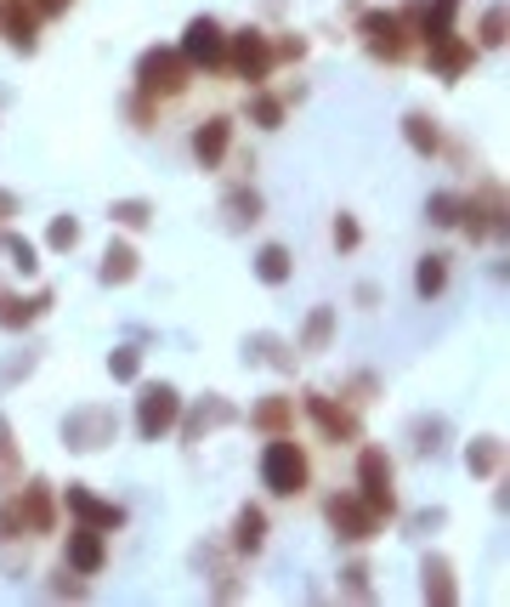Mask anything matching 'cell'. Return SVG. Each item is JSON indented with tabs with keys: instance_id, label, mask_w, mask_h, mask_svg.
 Wrapping results in <instances>:
<instances>
[{
	"instance_id": "cell-1",
	"label": "cell",
	"mask_w": 510,
	"mask_h": 607,
	"mask_svg": "<svg viewBox=\"0 0 510 607\" xmlns=\"http://www.w3.org/2000/svg\"><path fill=\"white\" fill-rule=\"evenodd\" d=\"M255 477H262L267 499H300L306 488H313V454H306V443H295V432L262 437Z\"/></svg>"
},
{
	"instance_id": "cell-2",
	"label": "cell",
	"mask_w": 510,
	"mask_h": 607,
	"mask_svg": "<svg viewBox=\"0 0 510 607\" xmlns=\"http://www.w3.org/2000/svg\"><path fill=\"white\" fill-rule=\"evenodd\" d=\"M357 499L391 528L402 517V494H397V461L380 448V443H357V477H351Z\"/></svg>"
},
{
	"instance_id": "cell-3",
	"label": "cell",
	"mask_w": 510,
	"mask_h": 607,
	"mask_svg": "<svg viewBox=\"0 0 510 607\" xmlns=\"http://www.w3.org/2000/svg\"><path fill=\"white\" fill-rule=\"evenodd\" d=\"M295 409L313 421V432L329 443V448H357L364 443V409H351V403L340 392H318V386H306L295 397Z\"/></svg>"
},
{
	"instance_id": "cell-4",
	"label": "cell",
	"mask_w": 510,
	"mask_h": 607,
	"mask_svg": "<svg viewBox=\"0 0 510 607\" xmlns=\"http://www.w3.org/2000/svg\"><path fill=\"white\" fill-rule=\"evenodd\" d=\"M459 233H466L471 244H504L510 205H504V188L493 176L471 182V193H459Z\"/></svg>"
},
{
	"instance_id": "cell-5",
	"label": "cell",
	"mask_w": 510,
	"mask_h": 607,
	"mask_svg": "<svg viewBox=\"0 0 510 607\" xmlns=\"http://www.w3.org/2000/svg\"><path fill=\"white\" fill-rule=\"evenodd\" d=\"M193 80L198 74L187 69V58L176 52V45H147V52L136 58V69H131V91L153 97V103H176Z\"/></svg>"
},
{
	"instance_id": "cell-6",
	"label": "cell",
	"mask_w": 510,
	"mask_h": 607,
	"mask_svg": "<svg viewBox=\"0 0 510 607\" xmlns=\"http://www.w3.org/2000/svg\"><path fill=\"white\" fill-rule=\"evenodd\" d=\"M357 45H364L375 63H386V69L415 58V40H408L402 18L386 12V7H357Z\"/></svg>"
},
{
	"instance_id": "cell-7",
	"label": "cell",
	"mask_w": 510,
	"mask_h": 607,
	"mask_svg": "<svg viewBox=\"0 0 510 607\" xmlns=\"http://www.w3.org/2000/svg\"><path fill=\"white\" fill-rule=\"evenodd\" d=\"M273 69H278L273 34H267L262 23H244V29L227 34V63H222V74H233V80H244V85H267Z\"/></svg>"
},
{
	"instance_id": "cell-8",
	"label": "cell",
	"mask_w": 510,
	"mask_h": 607,
	"mask_svg": "<svg viewBox=\"0 0 510 607\" xmlns=\"http://www.w3.org/2000/svg\"><path fill=\"white\" fill-rule=\"evenodd\" d=\"M324 528H329L340 545H351V550H364V545H375V539L386 534V523L369 512L364 499H357V488H335V494L324 499Z\"/></svg>"
},
{
	"instance_id": "cell-9",
	"label": "cell",
	"mask_w": 510,
	"mask_h": 607,
	"mask_svg": "<svg viewBox=\"0 0 510 607\" xmlns=\"http://www.w3.org/2000/svg\"><path fill=\"white\" fill-rule=\"evenodd\" d=\"M176 415H182V392L171 381H136V409H131V426L142 443H165L176 432Z\"/></svg>"
},
{
	"instance_id": "cell-10",
	"label": "cell",
	"mask_w": 510,
	"mask_h": 607,
	"mask_svg": "<svg viewBox=\"0 0 510 607\" xmlns=\"http://www.w3.org/2000/svg\"><path fill=\"white\" fill-rule=\"evenodd\" d=\"M222 426H244V409H238L233 397H222V392H198L193 403L182 397V415H176V437H182V448L211 443V432H222Z\"/></svg>"
},
{
	"instance_id": "cell-11",
	"label": "cell",
	"mask_w": 510,
	"mask_h": 607,
	"mask_svg": "<svg viewBox=\"0 0 510 607\" xmlns=\"http://www.w3.org/2000/svg\"><path fill=\"white\" fill-rule=\"evenodd\" d=\"M58 437H63L69 454H102L120 437V415L109 409V403H80V409H69L58 421Z\"/></svg>"
},
{
	"instance_id": "cell-12",
	"label": "cell",
	"mask_w": 510,
	"mask_h": 607,
	"mask_svg": "<svg viewBox=\"0 0 510 607\" xmlns=\"http://www.w3.org/2000/svg\"><path fill=\"white\" fill-rule=\"evenodd\" d=\"M176 52L187 58V69H193V74H222V63H227V29H222L211 12H198V18H187V23H182Z\"/></svg>"
},
{
	"instance_id": "cell-13",
	"label": "cell",
	"mask_w": 510,
	"mask_h": 607,
	"mask_svg": "<svg viewBox=\"0 0 510 607\" xmlns=\"http://www.w3.org/2000/svg\"><path fill=\"white\" fill-rule=\"evenodd\" d=\"M12 505H18L23 539H45V534H58V517H63V505H58V483H45V477H23V483L12 488Z\"/></svg>"
},
{
	"instance_id": "cell-14",
	"label": "cell",
	"mask_w": 510,
	"mask_h": 607,
	"mask_svg": "<svg viewBox=\"0 0 510 607\" xmlns=\"http://www.w3.org/2000/svg\"><path fill=\"white\" fill-rule=\"evenodd\" d=\"M58 505L69 512V523H85V528H102V534H120L131 523V512L120 499H102L91 483H63L58 488Z\"/></svg>"
},
{
	"instance_id": "cell-15",
	"label": "cell",
	"mask_w": 510,
	"mask_h": 607,
	"mask_svg": "<svg viewBox=\"0 0 510 607\" xmlns=\"http://www.w3.org/2000/svg\"><path fill=\"white\" fill-rule=\"evenodd\" d=\"M459 7H466V0H402L397 18H402V29H408V40H415V45H431V40L453 34Z\"/></svg>"
},
{
	"instance_id": "cell-16",
	"label": "cell",
	"mask_w": 510,
	"mask_h": 607,
	"mask_svg": "<svg viewBox=\"0 0 510 607\" xmlns=\"http://www.w3.org/2000/svg\"><path fill=\"white\" fill-rule=\"evenodd\" d=\"M267 534H273L267 505H262V499H244L238 512H233V523H227V539H222V545L238 556V563H249V556L267 550Z\"/></svg>"
},
{
	"instance_id": "cell-17",
	"label": "cell",
	"mask_w": 510,
	"mask_h": 607,
	"mask_svg": "<svg viewBox=\"0 0 510 607\" xmlns=\"http://www.w3.org/2000/svg\"><path fill=\"white\" fill-rule=\"evenodd\" d=\"M477 58H482V52L471 45V34H459V29L426 45V69H431L442 85H459V80H466V74L477 69Z\"/></svg>"
},
{
	"instance_id": "cell-18",
	"label": "cell",
	"mask_w": 510,
	"mask_h": 607,
	"mask_svg": "<svg viewBox=\"0 0 510 607\" xmlns=\"http://www.w3.org/2000/svg\"><path fill=\"white\" fill-rule=\"evenodd\" d=\"M51 307H58V290H34V295H18V290H7L0 284V330L7 335H29Z\"/></svg>"
},
{
	"instance_id": "cell-19",
	"label": "cell",
	"mask_w": 510,
	"mask_h": 607,
	"mask_svg": "<svg viewBox=\"0 0 510 607\" xmlns=\"http://www.w3.org/2000/svg\"><path fill=\"white\" fill-rule=\"evenodd\" d=\"M63 568H74V574L96 579L102 568H109V534H102V528H85V523H74V528L63 534Z\"/></svg>"
},
{
	"instance_id": "cell-20",
	"label": "cell",
	"mask_w": 510,
	"mask_h": 607,
	"mask_svg": "<svg viewBox=\"0 0 510 607\" xmlns=\"http://www.w3.org/2000/svg\"><path fill=\"white\" fill-rule=\"evenodd\" d=\"M187 148H193L198 171H222V165L233 160V120H227V114L198 120V125H193V136H187Z\"/></svg>"
},
{
	"instance_id": "cell-21",
	"label": "cell",
	"mask_w": 510,
	"mask_h": 607,
	"mask_svg": "<svg viewBox=\"0 0 510 607\" xmlns=\"http://www.w3.org/2000/svg\"><path fill=\"white\" fill-rule=\"evenodd\" d=\"M0 40H7L18 58L40 52V12L29 7V0H0Z\"/></svg>"
},
{
	"instance_id": "cell-22",
	"label": "cell",
	"mask_w": 510,
	"mask_h": 607,
	"mask_svg": "<svg viewBox=\"0 0 510 607\" xmlns=\"http://www.w3.org/2000/svg\"><path fill=\"white\" fill-rule=\"evenodd\" d=\"M222 222H227L233 233L262 227V222H267V193L255 188V182H227V188H222Z\"/></svg>"
},
{
	"instance_id": "cell-23",
	"label": "cell",
	"mask_w": 510,
	"mask_h": 607,
	"mask_svg": "<svg viewBox=\"0 0 510 607\" xmlns=\"http://www.w3.org/2000/svg\"><path fill=\"white\" fill-rule=\"evenodd\" d=\"M420 601H431V607H453L459 601V568L448 563L442 550L420 556Z\"/></svg>"
},
{
	"instance_id": "cell-24",
	"label": "cell",
	"mask_w": 510,
	"mask_h": 607,
	"mask_svg": "<svg viewBox=\"0 0 510 607\" xmlns=\"http://www.w3.org/2000/svg\"><path fill=\"white\" fill-rule=\"evenodd\" d=\"M300 409H295V397L289 392H267V397H255V409L244 415V426L255 437H278V432H295Z\"/></svg>"
},
{
	"instance_id": "cell-25",
	"label": "cell",
	"mask_w": 510,
	"mask_h": 607,
	"mask_svg": "<svg viewBox=\"0 0 510 607\" xmlns=\"http://www.w3.org/2000/svg\"><path fill=\"white\" fill-rule=\"evenodd\" d=\"M295 358L300 352L284 341V335H273V330H255L249 341H244V364L249 370H273V375H295Z\"/></svg>"
},
{
	"instance_id": "cell-26",
	"label": "cell",
	"mask_w": 510,
	"mask_h": 607,
	"mask_svg": "<svg viewBox=\"0 0 510 607\" xmlns=\"http://www.w3.org/2000/svg\"><path fill=\"white\" fill-rule=\"evenodd\" d=\"M136 273H142V250L131 239H109V250H102V262H96V284L125 290V284H136Z\"/></svg>"
},
{
	"instance_id": "cell-27",
	"label": "cell",
	"mask_w": 510,
	"mask_h": 607,
	"mask_svg": "<svg viewBox=\"0 0 510 607\" xmlns=\"http://www.w3.org/2000/svg\"><path fill=\"white\" fill-rule=\"evenodd\" d=\"M335 335H340V313L329 307V301H318V307H313V313L300 318L295 352H306V358H324V352L335 346Z\"/></svg>"
},
{
	"instance_id": "cell-28",
	"label": "cell",
	"mask_w": 510,
	"mask_h": 607,
	"mask_svg": "<svg viewBox=\"0 0 510 607\" xmlns=\"http://www.w3.org/2000/svg\"><path fill=\"white\" fill-rule=\"evenodd\" d=\"M284 120H289V97L273 91V85H249V97H244V125H255V131H284Z\"/></svg>"
},
{
	"instance_id": "cell-29",
	"label": "cell",
	"mask_w": 510,
	"mask_h": 607,
	"mask_svg": "<svg viewBox=\"0 0 510 607\" xmlns=\"http://www.w3.org/2000/svg\"><path fill=\"white\" fill-rule=\"evenodd\" d=\"M448 443H453L448 415H420V421H408V448H415V461H442Z\"/></svg>"
},
{
	"instance_id": "cell-30",
	"label": "cell",
	"mask_w": 510,
	"mask_h": 607,
	"mask_svg": "<svg viewBox=\"0 0 510 607\" xmlns=\"http://www.w3.org/2000/svg\"><path fill=\"white\" fill-rule=\"evenodd\" d=\"M442 120L431 109H408L402 114V142H408V154H420V160H437V148H442Z\"/></svg>"
},
{
	"instance_id": "cell-31",
	"label": "cell",
	"mask_w": 510,
	"mask_h": 607,
	"mask_svg": "<svg viewBox=\"0 0 510 607\" xmlns=\"http://www.w3.org/2000/svg\"><path fill=\"white\" fill-rule=\"evenodd\" d=\"M249 273L262 279L267 290H284V284L295 279V250H289L284 239H267L262 250H255V262H249Z\"/></svg>"
},
{
	"instance_id": "cell-32",
	"label": "cell",
	"mask_w": 510,
	"mask_h": 607,
	"mask_svg": "<svg viewBox=\"0 0 510 607\" xmlns=\"http://www.w3.org/2000/svg\"><path fill=\"white\" fill-rule=\"evenodd\" d=\"M466 472L482 477V483H499L504 477V437L499 432H477L466 443Z\"/></svg>"
},
{
	"instance_id": "cell-33",
	"label": "cell",
	"mask_w": 510,
	"mask_h": 607,
	"mask_svg": "<svg viewBox=\"0 0 510 607\" xmlns=\"http://www.w3.org/2000/svg\"><path fill=\"white\" fill-rule=\"evenodd\" d=\"M448 279H453V256H448V250H426V256L415 262V273H408V284H415L420 301L448 295Z\"/></svg>"
},
{
	"instance_id": "cell-34",
	"label": "cell",
	"mask_w": 510,
	"mask_h": 607,
	"mask_svg": "<svg viewBox=\"0 0 510 607\" xmlns=\"http://www.w3.org/2000/svg\"><path fill=\"white\" fill-rule=\"evenodd\" d=\"M335 596H346V601H375V596H380V585H375V568H369V556H351V563L335 574Z\"/></svg>"
},
{
	"instance_id": "cell-35",
	"label": "cell",
	"mask_w": 510,
	"mask_h": 607,
	"mask_svg": "<svg viewBox=\"0 0 510 607\" xmlns=\"http://www.w3.org/2000/svg\"><path fill=\"white\" fill-rule=\"evenodd\" d=\"M29 472H23V443H18V426L0 415V494H12L18 483H23Z\"/></svg>"
},
{
	"instance_id": "cell-36",
	"label": "cell",
	"mask_w": 510,
	"mask_h": 607,
	"mask_svg": "<svg viewBox=\"0 0 510 607\" xmlns=\"http://www.w3.org/2000/svg\"><path fill=\"white\" fill-rule=\"evenodd\" d=\"M0 256H7V267L18 273V279H34L40 273V244L34 239H23V233H0Z\"/></svg>"
},
{
	"instance_id": "cell-37",
	"label": "cell",
	"mask_w": 510,
	"mask_h": 607,
	"mask_svg": "<svg viewBox=\"0 0 510 607\" xmlns=\"http://www.w3.org/2000/svg\"><path fill=\"white\" fill-rule=\"evenodd\" d=\"M153 216H160V211H153V199H114V205H109V222L120 233H147Z\"/></svg>"
},
{
	"instance_id": "cell-38",
	"label": "cell",
	"mask_w": 510,
	"mask_h": 607,
	"mask_svg": "<svg viewBox=\"0 0 510 607\" xmlns=\"http://www.w3.org/2000/svg\"><path fill=\"white\" fill-rule=\"evenodd\" d=\"M109 381H114V386H136V381H142V341L109 346Z\"/></svg>"
},
{
	"instance_id": "cell-39",
	"label": "cell",
	"mask_w": 510,
	"mask_h": 607,
	"mask_svg": "<svg viewBox=\"0 0 510 607\" xmlns=\"http://www.w3.org/2000/svg\"><path fill=\"white\" fill-rule=\"evenodd\" d=\"M426 222H431L437 233H453V227H459V188L426 193Z\"/></svg>"
},
{
	"instance_id": "cell-40",
	"label": "cell",
	"mask_w": 510,
	"mask_h": 607,
	"mask_svg": "<svg viewBox=\"0 0 510 607\" xmlns=\"http://www.w3.org/2000/svg\"><path fill=\"white\" fill-rule=\"evenodd\" d=\"M80 239H85V227H80V216H51L45 222V250H58V256H69V250H80Z\"/></svg>"
},
{
	"instance_id": "cell-41",
	"label": "cell",
	"mask_w": 510,
	"mask_h": 607,
	"mask_svg": "<svg viewBox=\"0 0 510 607\" xmlns=\"http://www.w3.org/2000/svg\"><path fill=\"white\" fill-rule=\"evenodd\" d=\"M380 392H386V381H380L375 370H357V375H346V381H340V397L351 403V409H364V403H375Z\"/></svg>"
},
{
	"instance_id": "cell-42",
	"label": "cell",
	"mask_w": 510,
	"mask_h": 607,
	"mask_svg": "<svg viewBox=\"0 0 510 607\" xmlns=\"http://www.w3.org/2000/svg\"><path fill=\"white\" fill-rule=\"evenodd\" d=\"M329 244L340 250V256H357V250H364V222H357L351 211H335V222H329Z\"/></svg>"
},
{
	"instance_id": "cell-43",
	"label": "cell",
	"mask_w": 510,
	"mask_h": 607,
	"mask_svg": "<svg viewBox=\"0 0 510 607\" xmlns=\"http://www.w3.org/2000/svg\"><path fill=\"white\" fill-rule=\"evenodd\" d=\"M477 52H499V45H504V7H499V0H493V7L477 18Z\"/></svg>"
},
{
	"instance_id": "cell-44",
	"label": "cell",
	"mask_w": 510,
	"mask_h": 607,
	"mask_svg": "<svg viewBox=\"0 0 510 607\" xmlns=\"http://www.w3.org/2000/svg\"><path fill=\"white\" fill-rule=\"evenodd\" d=\"M45 596H58V601H91V579L74 574V568H58V574H51V585H45Z\"/></svg>"
},
{
	"instance_id": "cell-45",
	"label": "cell",
	"mask_w": 510,
	"mask_h": 607,
	"mask_svg": "<svg viewBox=\"0 0 510 607\" xmlns=\"http://www.w3.org/2000/svg\"><path fill=\"white\" fill-rule=\"evenodd\" d=\"M125 120H131V131H160V103L142 97V91H131L125 97Z\"/></svg>"
},
{
	"instance_id": "cell-46",
	"label": "cell",
	"mask_w": 510,
	"mask_h": 607,
	"mask_svg": "<svg viewBox=\"0 0 510 607\" xmlns=\"http://www.w3.org/2000/svg\"><path fill=\"white\" fill-rule=\"evenodd\" d=\"M313 45H306V34H295V29H284V34H273V58L278 63H300Z\"/></svg>"
},
{
	"instance_id": "cell-47",
	"label": "cell",
	"mask_w": 510,
	"mask_h": 607,
	"mask_svg": "<svg viewBox=\"0 0 510 607\" xmlns=\"http://www.w3.org/2000/svg\"><path fill=\"white\" fill-rule=\"evenodd\" d=\"M437 528H448V505H426V512L408 517V534H415V539H426V534H437Z\"/></svg>"
},
{
	"instance_id": "cell-48",
	"label": "cell",
	"mask_w": 510,
	"mask_h": 607,
	"mask_svg": "<svg viewBox=\"0 0 510 607\" xmlns=\"http://www.w3.org/2000/svg\"><path fill=\"white\" fill-rule=\"evenodd\" d=\"M34 364H40V352H23V358H7V364H0V392H7L12 381H29V375H34Z\"/></svg>"
},
{
	"instance_id": "cell-49",
	"label": "cell",
	"mask_w": 510,
	"mask_h": 607,
	"mask_svg": "<svg viewBox=\"0 0 510 607\" xmlns=\"http://www.w3.org/2000/svg\"><path fill=\"white\" fill-rule=\"evenodd\" d=\"M18 539H23L18 505H12V494H0V545H18Z\"/></svg>"
},
{
	"instance_id": "cell-50",
	"label": "cell",
	"mask_w": 510,
	"mask_h": 607,
	"mask_svg": "<svg viewBox=\"0 0 510 607\" xmlns=\"http://www.w3.org/2000/svg\"><path fill=\"white\" fill-rule=\"evenodd\" d=\"M351 301H357V307H364V313H375V307H386V290H380L375 279H364V284L351 290Z\"/></svg>"
},
{
	"instance_id": "cell-51",
	"label": "cell",
	"mask_w": 510,
	"mask_h": 607,
	"mask_svg": "<svg viewBox=\"0 0 510 607\" xmlns=\"http://www.w3.org/2000/svg\"><path fill=\"white\" fill-rule=\"evenodd\" d=\"M29 7L40 12V23H51V18H69V12H74V0H29Z\"/></svg>"
},
{
	"instance_id": "cell-52",
	"label": "cell",
	"mask_w": 510,
	"mask_h": 607,
	"mask_svg": "<svg viewBox=\"0 0 510 607\" xmlns=\"http://www.w3.org/2000/svg\"><path fill=\"white\" fill-rule=\"evenodd\" d=\"M18 216H23V199H18L12 188H0V227H12Z\"/></svg>"
}]
</instances>
